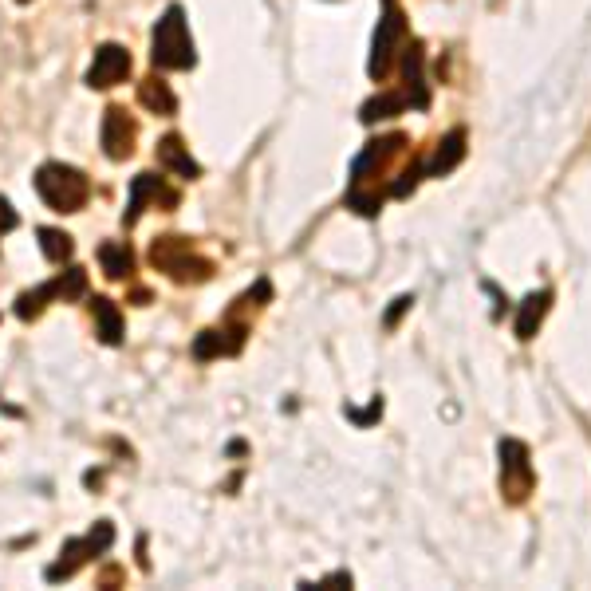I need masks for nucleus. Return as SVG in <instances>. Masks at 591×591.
<instances>
[{"label": "nucleus", "mask_w": 591, "mask_h": 591, "mask_svg": "<svg viewBox=\"0 0 591 591\" xmlns=\"http://www.w3.org/2000/svg\"><path fill=\"white\" fill-rule=\"evenodd\" d=\"M402 146H406V138H402V134H387V138L367 142V150H363V154L355 158V166H351V182H355V186H363V182L371 178V170H383V166L391 162Z\"/></svg>", "instance_id": "9d476101"}, {"label": "nucleus", "mask_w": 591, "mask_h": 591, "mask_svg": "<svg viewBox=\"0 0 591 591\" xmlns=\"http://www.w3.org/2000/svg\"><path fill=\"white\" fill-rule=\"evenodd\" d=\"M461 158H465V131H450L438 142V150H434V158H430V166H426L422 174L442 178V174H450V170L458 166Z\"/></svg>", "instance_id": "4468645a"}, {"label": "nucleus", "mask_w": 591, "mask_h": 591, "mask_svg": "<svg viewBox=\"0 0 591 591\" xmlns=\"http://www.w3.org/2000/svg\"><path fill=\"white\" fill-rule=\"evenodd\" d=\"M406 40V20H402V12L387 4V16L379 20V28H375V44H371V79H383L387 71H391V60L394 52H398V44Z\"/></svg>", "instance_id": "39448f33"}, {"label": "nucleus", "mask_w": 591, "mask_h": 591, "mask_svg": "<svg viewBox=\"0 0 591 591\" xmlns=\"http://www.w3.org/2000/svg\"><path fill=\"white\" fill-rule=\"evenodd\" d=\"M48 300H56V296H52V284H40L36 292H24V296L16 300V316H20V320H36V316L44 312Z\"/></svg>", "instance_id": "4be33fe9"}, {"label": "nucleus", "mask_w": 591, "mask_h": 591, "mask_svg": "<svg viewBox=\"0 0 591 591\" xmlns=\"http://www.w3.org/2000/svg\"><path fill=\"white\" fill-rule=\"evenodd\" d=\"M410 304H414V296H398V300H394V308L387 312V328H394V324H398V316H402Z\"/></svg>", "instance_id": "393cba45"}, {"label": "nucleus", "mask_w": 591, "mask_h": 591, "mask_svg": "<svg viewBox=\"0 0 591 591\" xmlns=\"http://www.w3.org/2000/svg\"><path fill=\"white\" fill-rule=\"evenodd\" d=\"M36 190H40V197H44L56 213H75V209H83V205H87V197H91V182H87V174H83V170H75V166H64V162H44V166L36 170Z\"/></svg>", "instance_id": "f03ea898"}, {"label": "nucleus", "mask_w": 591, "mask_h": 591, "mask_svg": "<svg viewBox=\"0 0 591 591\" xmlns=\"http://www.w3.org/2000/svg\"><path fill=\"white\" fill-rule=\"evenodd\" d=\"M138 103H142L146 111H154V115H174V111H178V99H174L170 83H162V79H154V75L138 83Z\"/></svg>", "instance_id": "2eb2a0df"}, {"label": "nucleus", "mask_w": 591, "mask_h": 591, "mask_svg": "<svg viewBox=\"0 0 591 591\" xmlns=\"http://www.w3.org/2000/svg\"><path fill=\"white\" fill-rule=\"evenodd\" d=\"M245 343V328L233 331H201L194 339V359H217V355H237Z\"/></svg>", "instance_id": "ddd939ff"}, {"label": "nucleus", "mask_w": 591, "mask_h": 591, "mask_svg": "<svg viewBox=\"0 0 591 591\" xmlns=\"http://www.w3.org/2000/svg\"><path fill=\"white\" fill-rule=\"evenodd\" d=\"M95 324H99V339L107 343V347H115V343H123V316H119V308H115V300H107V296H95Z\"/></svg>", "instance_id": "f3484780"}, {"label": "nucleus", "mask_w": 591, "mask_h": 591, "mask_svg": "<svg viewBox=\"0 0 591 591\" xmlns=\"http://www.w3.org/2000/svg\"><path fill=\"white\" fill-rule=\"evenodd\" d=\"M497 454H501V489H505L513 501H525L528 489H532V465H528L525 442L505 438V442L497 446Z\"/></svg>", "instance_id": "423d86ee"}, {"label": "nucleus", "mask_w": 591, "mask_h": 591, "mask_svg": "<svg viewBox=\"0 0 591 591\" xmlns=\"http://www.w3.org/2000/svg\"><path fill=\"white\" fill-rule=\"evenodd\" d=\"M548 304H552V292H532L525 296V304H521V312H517V339H532L536 328H540V320L548 316Z\"/></svg>", "instance_id": "dca6fc26"}, {"label": "nucleus", "mask_w": 591, "mask_h": 591, "mask_svg": "<svg viewBox=\"0 0 591 591\" xmlns=\"http://www.w3.org/2000/svg\"><path fill=\"white\" fill-rule=\"evenodd\" d=\"M111 540H115V525L111 521H99V525L91 528L87 536H79V540H67L64 548H60V560L44 572V580H71L87 560H95V556H103L107 548H111Z\"/></svg>", "instance_id": "20e7f679"}, {"label": "nucleus", "mask_w": 591, "mask_h": 591, "mask_svg": "<svg viewBox=\"0 0 591 591\" xmlns=\"http://www.w3.org/2000/svg\"><path fill=\"white\" fill-rule=\"evenodd\" d=\"M194 40H190V24H186V12L182 4H170L166 16L154 24V36H150V64L162 67V71H182V67H194Z\"/></svg>", "instance_id": "f257e3e1"}, {"label": "nucleus", "mask_w": 591, "mask_h": 591, "mask_svg": "<svg viewBox=\"0 0 591 591\" xmlns=\"http://www.w3.org/2000/svg\"><path fill=\"white\" fill-rule=\"evenodd\" d=\"M87 292V272L83 268H67L52 280V296L56 300H79Z\"/></svg>", "instance_id": "412c9836"}, {"label": "nucleus", "mask_w": 591, "mask_h": 591, "mask_svg": "<svg viewBox=\"0 0 591 591\" xmlns=\"http://www.w3.org/2000/svg\"><path fill=\"white\" fill-rule=\"evenodd\" d=\"M335 584H347V588H351V572H335V576H328L320 588H335Z\"/></svg>", "instance_id": "bb28decb"}, {"label": "nucleus", "mask_w": 591, "mask_h": 591, "mask_svg": "<svg viewBox=\"0 0 591 591\" xmlns=\"http://www.w3.org/2000/svg\"><path fill=\"white\" fill-rule=\"evenodd\" d=\"M20 4H28V0H20Z\"/></svg>", "instance_id": "cd10ccee"}, {"label": "nucleus", "mask_w": 591, "mask_h": 591, "mask_svg": "<svg viewBox=\"0 0 591 591\" xmlns=\"http://www.w3.org/2000/svg\"><path fill=\"white\" fill-rule=\"evenodd\" d=\"M150 264L162 268V272H170L178 284H190V280L201 284V280L213 276V264L205 261V257H197L194 245H190L186 237H162V241H154Z\"/></svg>", "instance_id": "7ed1b4c3"}, {"label": "nucleus", "mask_w": 591, "mask_h": 591, "mask_svg": "<svg viewBox=\"0 0 591 591\" xmlns=\"http://www.w3.org/2000/svg\"><path fill=\"white\" fill-rule=\"evenodd\" d=\"M8 229H16V209L8 205V197H0V233H8Z\"/></svg>", "instance_id": "b1692460"}, {"label": "nucleus", "mask_w": 591, "mask_h": 591, "mask_svg": "<svg viewBox=\"0 0 591 591\" xmlns=\"http://www.w3.org/2000/svg\"><path fill=\"white\" fill-rule=\"evenodd\" d=\"M402 111H406V95L383 91V95H375L371 103H363L359 119H363V123H379V119H391V115H402Z\"/></svg>", "instance_id": "6ab92c4d"}, {"label": "nucleus", "mask_w": 591, "mask_h": 591, "mask_svg": "<svg viewBox=\"0 0 591 591\" xmlns=\"http://www.w3.org/2000/svg\"><path fill=\"white\" fill-rule=\"evenodd\" d=\"M131 75V52L123 48V44H103L99 52H95V64L87 71V83L91 87H115V83H123Z\"/></svg>", "instance_id": "1a4fd4ad"}, {"label": "nucleus", "mask_w": 591, "mask_h": 591, "mask_svg": "<svg viewBox=\"0 0 591 591\" xmlns=\"http://www.w3.org/2000/svg\"><path fill=\"white\" fill-rule=\"evenodd\" d=\"M158 166H166L170 174H178V178H201V166H197L194 158H190V146L178 138V134H166L162 142H158Z\"/></svg>", "instance_id": "9b49d317"}, {"label": "nucleus", "mask_w": 591, "mask_h": 591, "mask_svg": "<svg viewBox=\"0 0 591 591\" xmlns=\"http://www.w3.org/2000/svg\"><path fill=\"white\" fill-rule=\"evenodd\" d=\"M418 178H422V170H418V166H414V170H406V174H402V182H394L391 194L394 197H406L410 190H414V186H418Z\"/></svg>", "instance_id": "5701e85b"}, {"label": "nucleus", "mask_w": 591, "mask_h": 591, "mask_svg": "<svg viewBox=\"0 0 591 591\" xmlns=\"http://www.w3.org/2000/svg\"><path fill=\"white\" fill-rule=\"evenodd\" d=\"M40 249H44V257L52 264H64V261H71V253H75V245H71V237H67L64 229H52V225H44L40 233Z\"/></svg>", "instance_id": "aec40b11"}, {"label": "nucleus", "mask_w": 591, "mask_h": 591, "mask_svg": "<svg viewBox=\"0 0 591 591\" xmlns=\"http://www.w3.org/2000/svg\"><path fill=\"white\" fill-rule=\"evenodd\" d=\"M379 414H383V398H375V402H371V410H367V414H351V418H355V422H359V426H367V422H371V418H379Z\"/></svg>", "instance_id": "a878e982"}, {"label": "nucleus", "mask_w": 591, "mask_h": 591, "mask_svg": "<svg viewBox=\"0 0 591 591\" xmlns=\"http://www.w3.org/2000/svg\"><path fill=\"white\" fill-rule=\"evenodd\" d=\"M99 261H103V272H107L111 280H123V276L134 272V253L127 245H119V241H107V245L99 249Z\"/></svg>", "instance_id": "a211bd4d"}, {"label": "nucleus", "mask_w": 591, "mask_h": 591, "mask_svg": "<svg viewBox=\"0 0 591 591\" xmlns=\"http://www.w3.org/2000/svg\"><path fill=\"white\" fill-rule=\"evenodd\" d=\"M150 201L170 209V205H178V190H170V186H166V178H158V174H138V178L131 182V201H127V213H123V221H127V225H134Z\"/></svg>", "instance_id": "6e6552de"}, {"label": "nucleus", "mask_w": 591, "mask_h": 591, "mask_svg": "<svg viewBox=\"0 0 591 591\" xmlns=\"http://www.w3.org/2000/svg\"><path fill=\"white\" fill-rule=\"evenodd\" d=\"M134 138H138V127H134L131 115H127L123 107H107V115H103V131H99L103 154H107L111 162H123V158H131Z\"/></svg>", "instance_id": "0eeeda50"}, {"label": "nucleus", "mask_w": 591, "mask_h": 591, "mask_svg": "<svg viewBox=\"0 0 591 591\" xmlns=\"http://www.w3.org/2000/svg\"><path fill=\"white\" fill-rule=\"evenodd\" d=\"M402 71H406V103L422 111L430 103V87H426V71H422V44H410L406 48Z\"/></svg>", "instance_id": "f8f14e48"}]
</instances>
